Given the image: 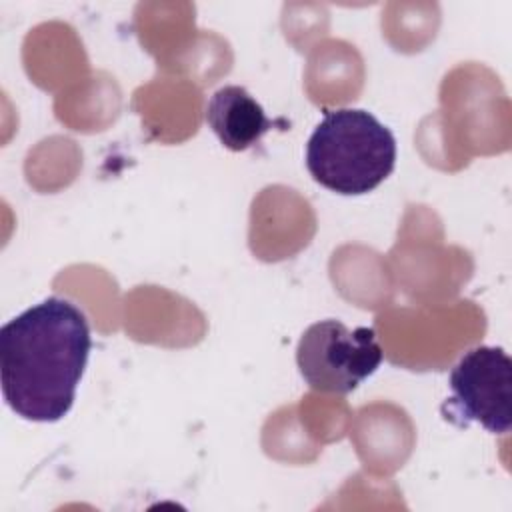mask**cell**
<instances>
[{"mask_svg":"<svg viewBox=\"0 0 512 512\" xmlns=\"http://www.w3.org/2000/svg\"><path fill=\"white\" fill-rule=\"evenodd\" d=\"M92 350L90 324L70 300L50 296L0 328V382L24 420L58 422L76 398Z\"/></svg>","mask_w":512,"mask_h":512,"instance_id":"6da1fadb","label":"cell"},{"mask_svg":"<svg viewBox=\"0 0 512 512\" xmlns=\"http://www.w3.org/2000/svg\"><path fill=\"white\" fill-rule=\"evenodd\" d=\"M396 166V138L362 108L326 110L306 144V168L324 188L360 196L378 188Z\"/></svg>","mask_w":512,"mask_h":512,"instance_id":"7a4b0ae2","label":"cell"},{"mask_svg":"<svg viewBox=\"0 0 512 512\" xmlns=\"http://www.w3.org/2000/svg\"><path fill=\"white\" fill-rule=\"evenodd\" d=\"M296 364L304 382L326 394H350L382 364L374 328H348L328 318L310 324L296 346Z\"/></svg>","mask_w":512,"mask_h":512,"instance_id":"3957f363","label":"cell"},{"mask_svg":"<svg viewBox=\"0 0 512 512\" xmlns=\"http://www.w3.org/2000/svg\"><path fill=\"white\" fill-rule=\"evenodd\" d=\"M450 408L464 424L476 422L492 434H506L512 424V360L500 346H476L454 364Z\"/></svg>","mask_w":512,"mask_h":512,"instance_id":"277c9868","label":"cell"},{"mask_svg":"<svg viewBox=\"0 0 512 512\" xmlns=\"http://www.w3.org/2000/svg\"><path fill=\"white\" fill-rule=\"evenodd\" d=\"M204 116L216 138L232 152L252 148L272 128L264 108L238 84L218 88L210 96Z\"/></svg>","mask_w":512,"mask_h":512,"instance_id":"5b68a950","label":"cell"}]
</instances>
